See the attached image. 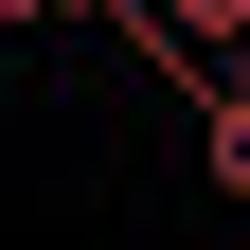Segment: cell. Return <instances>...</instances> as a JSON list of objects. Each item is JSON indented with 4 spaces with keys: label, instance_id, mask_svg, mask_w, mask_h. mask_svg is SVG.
<instances>
[{
    "label": "cell",
    "instance_id": "6da1fadb",
    "mask_svg": "<svg viewBox=\"0 0 250 250\" xmlns=\"http://www.w3.org/2000/svg\"><path fill=\"white\" fill-rule=\"evenodd\" d=\"M197 179H214V197H250V72L197 89Z\"/></svg>",
    "mask_w": 250,
    "mask_h": 250
},
{
    "label": "cell",
    "instance_id": "7a4b0ae2",
    "mask_svg": "<svg viewBox=\"0 0 250 250\" xmlns=\"http://www.w3.org/2000/svg\"><path fill=\"white\" fill-rule=\"evenodd\" d=\"M0 18H143V0H0Z\"/></svg>",
    "mask_w": 250,
    "mask_h": 250
}]
</instances>
